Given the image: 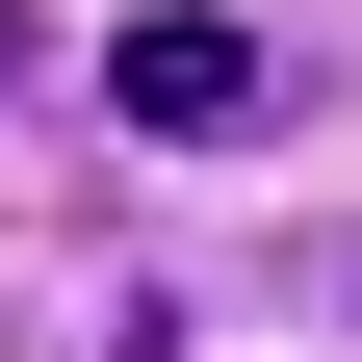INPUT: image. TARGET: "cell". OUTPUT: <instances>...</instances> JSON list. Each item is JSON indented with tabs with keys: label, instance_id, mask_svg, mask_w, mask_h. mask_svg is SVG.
<instances>
[{
	"label": "cell",
	"instance_id": "obj_1",
	"mask_svg": "<svg viewBox=\"0 0 362 362\" xmlns=\"http://www.w3.org/2000/svg\"><path fill=\"white\" fill-rule=\"evenodd\" d=\"M104 104H129V129H233V104H259V52L207 26V0H156V26L104 52Z\"/></svg>",
	"mask_w": 362,
	"mask_h": 362
},
{
	"label": "cell",
	"instance_id": "obj_2",
	"mask_svg": "<svg viewBox=\"0 0 362 362\" xmlns=\"http://www.w3.org/2000/svg\"><path fill=\"white\" fill-rule=\"evenodd\" d=\"M285 310H362V233H310V259H285Z\"/></svg>",
	"mask_w": 362,
	"mask_h": 362
}]
</instances>
